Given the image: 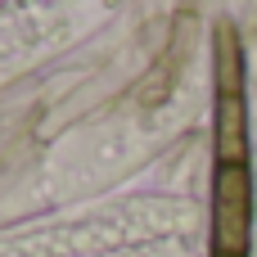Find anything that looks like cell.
Wrapping results in <instances>:
<instances>
[{"label":"cell","instance_id":"obj_2","mask_svg":"<svg viewBox=\"0 0 257 257\" xmlns=\"http://www.w3.org/2000/svg\"><path fill=\"white\" fill-rule=\"evenodd\" d=\"M104 9H77V5H0V86L14 81L23 68H32L54 45H68L77 32H86V18H99Z\"/></svg>","mask_w":257,"mask_h":257},{"label":"cell","instance_id":"obj_1","mask_svg":"<svg viewBox=\"0 0 257 257\" xmlns=\"http://www.w3.org/2000/svg\"><path fill=\"white\" fill-rule=\"evenodd\" d=\"M203 217L176 194H131L0 230V257H203Z\"/></svg>","mask_w":257,"mask_h":257}]
</instances>
